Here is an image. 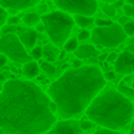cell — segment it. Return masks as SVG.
Masks as SVG:
<instances>
[{
    "label": "cell",
    "mask_w": 134,
    "mask_h": 134,
    "mask_svg": "<svg viewBox=\"0 0 134 134\" xmlns=\"http://www.w3.org/2000/svg\"><path fill=\"white\" fill-rule=\"evenodd\" d=\"M49 104V95L33 82L6 81L0 98L2 134H46L58 122Z\"/></svg>",
    "instance_id": "1"
},
{
    "label": "cell",
    "mask_w": 134,
    "mask_h": 134,
    "mask_svg": "<svg viewBox=\"0 0 134 134\" xmlns=\"http://www.w3.org/2000/svg\"><path fill=\"white\" fill-rule=\"evenodd\" d=\"M105 84L107 79L98 66L84 65L62 74L49 85L48 95L58 105V113L62 118L74 120L87 113Z\"/></svg>",
    "instance_id": "2"
},
{
    "label": "cell",
    "mask_w": 134,
    "mask_h": 134,
    "mask_svg": "<svg viewBox=\"0 0 134 134\" xmlns=\"http://www.w3.org/2000/svg\"><path fill=\"white\" fill-rule=\"evenodd\" d=\"M133 115L134 107L130 99L114 90L101 92L87 110L90 121L114 131L125 128L133 122Z\"/></svg>",
    "instance_id": "3"
},
{
    "label": "cell",
    "mask_w": 134,
    "mask_h": 134,
    "mask_svg": "<svg viewBox=\"0 0 134 134\" xmlns=\"http://www.w3.org/2000/svg\"><path fill=\"white\" fill-rule=\"evenodd\" d=\"M42 23L46 27V33L53 45H65L69 41V33L72 32L75 19L65 12H49L42 16Z\"/></svg>",
    "instance_id": "4"
},
{
    "label": "cell",
    "mask_w": 134,
    "mask_h": 134,
    "mask_svg": "<svg viewBox=\"0 0 134 134\" xmlns=\"http://www.w3.org/2000/svg\"><path fill=\"white\" fill-rule=\"evenodd\" d=\"M0 51L2 55H6L16 64H29L32 62V56L27 53L26 48L20 42L18 35H2L0 39Z\"/></svg>",
    "instance_id": "5"
},
{
    "label": "cell",
    "mask_w": 134,
    "mask_h": 134,
    "mask_svg": "<svg viewBox=\"0 0 134 134\" xmlns=\"http://www.w3.org/2000/svg\"><path fill=\"white\" fill-rule=\"evenodd\" d=\"M91 38H92L94 43L98 45V46L115 48L118 45H121L128 36L125 35L121 25L114 23L113 26H108V27H95L92 30Z\"/></svg>",
    "instance_id": "6"
},
{
    "label": "cell",
    "mask_w": 134,
    "mask_h": 134,
    "mask_svg": "<svg viewBox=\"0 0 134 134\" xmlns=\"http://www.w3.org/2000/svg\"><path fill=\"white\" fill-rule=\"evenodd\" d=\"M55 6L61 12L75 16H88L92 18V15L98 10L97 0H56Z\"/></svg>",
    "instance_id": "7"
},
{
    "label": "cell",
    "mask_w": 134,
    "mask_h": 134,
    "mask_svg": "<svg viewBox=\"0 0 134 134\" xmlns=\"http://www.w3.org/2000/svg\"><path fill=\"white\" fill-rule=\"evenodd\" d=\"M46 134H82V128L75 120H62L56 122Z\"/></svg>",
    "instance_id": "8"
},
{
    "label": "cell",
    "mask_w": 134,
    "mask_h": 134,
    "mask_svg": "<svg viewBox=\"0 0 134 134\" xmlns=\"http://www.w3.org/2000/svg\"><path fill=\"white\" fill-rule=\"evenodd\" d=\"M114 69L117 74H122V75H131L134 72V55L128 51L120 53L118 59L115 61Z\"/></svg>",
    "instance_id": "9"
},
{
    "label": "cell",
    "mask_w": 134,
    "mask_h": 134,
    "mask_svg": "<svg viewBox=\"0 0 134 134\" xmlns=\"http://www.w3.org/2000/svg\"><path fill=\"white\" fill-rule=\"evenodd\" d=\"M38 3V0H0V6H3L7 10H13V13H16V10L30 9Z\"/></svg>",
    "instance_id": "10"
},
{
    "label": "cell",
    "mask_w": 134,
    "mask_h": 134,
    "mask_svg": "<svg viewBox=\"0 0 134 134\" xmlns=\"http://www.w3.org/2000/svg\"><path fill=\"white\" fill-rule=\"evenodd\" d=\"M18 36H19V39H20V42L23 43L25 48H27V49H33L35 48L36 39H38V33L35 30H32V29L23 30L20 27V32H19Z\"/></svg>",
    "instance_id": "11"
},
{
    "label": "cell",
    "mask_w": 134,
    "mask_h": 134,
    "mask_svg": "<svg viewBox=\"0 0 134 134\" xmlns=\"http://www.w3.org/2000/svg\"><path fill=\"white\" fill-rule=\"evenodd\" d=\"M98 55V51L92 46V45H79V48L76 49L75 52V56L78 59H91L92 56H97Z\"/></svg>",
    "instance_id": "12"
},
{
    "label": "cell",
    "mask_w": 134,
    "mask_h": 134,
    "mask_svg": "<svg viewBox=\"0 0 134 134\" xmlns=\"http://www.w3.org/2000/svg\"><path fill=\"white\" fill-rule=\"evenodd\" d=\"M39 69H41V66H39L35 61H32V62H29V64L23 65V74L27 76V78H35V76H38Z\"/></svg>",
    "instance_id": "13"
},
{
    "label": "cell",
    "mask_w": 134,
    "mask_h": 134,
    "mask_svg": "<svg viewBox=\"0 0 134 134\" xmlns=\"http://www.w3.org/2000/svg\"><path fill=\"white\" fill-rule=\"evenodd\" d=\"M41 20H42L41 15L36 13V12H29V13H26V15L23 16V22H25V25H27V26H38Z\"/></svg>",
    "instance_id": "14"
},
{
    "label": "cell",
    "mask_w": 134,
    "mask_h": 134,
    "mask_svg": "<svg viewBox=\"0 0 134 134\" xmlns=\"http://www.w3.org/2000/svg\"><path fill=\"white\" fill-rule=\"evenodd\" d=\"M125 3H122V2H115V3H111V4H104V13L108 16H114L117 13V10L120 9V7H124Z\"/></svg>",
    "instance_id": "15"
},
{
    "label": "cell",
    "mask_w": 134,
    "mask_h": 134,
    "mask_svg": "<svg viewBox=\"0 0 134 134\" xmlns=\"http://www.w3.org/2000/svg\"><path fill=\"white\" fill-rule=\"evenodd\" d=\"M75 23L82 29H87L95 22L92 20V18H88V16H75Z\"/></svg>",
    "instance_id": "16"
},
{
    "label": "cell",
    "mask_w": 134,
    "mask_h": 134,
    "mask_svg": "<svg viewBox=\"0 0 134 134\" xmlns=\"http://www.w3.org/2000/svg\"><path fill=\"white\" fill-rule=\"evenodd\" d=\"M41 68L45 71V74L49 76H52V78H55L56 75H58V69H56L55 66H53L51 62H43V64L41 65Z\"/></svg>",
    "instance_id": "17"
},
{
    "label": "cell",
    "mask_w": 134,
    "mask_h": 134,
    "mask_svg": "<svg viewBox=\"0 0 134 134\" xmlns=\"http://www.w3.org/2000/svg\"><path fill=\"white\" fill-rule=\"evenodd\" d=\"M64 48H65V51H66V52H76V49L79 48L78 38H71L69 41L64 45Z\"/></svg>",
    "instance_id": "18"
},
{
    "label": "cell",
    "mask_w": 134,
    "mask_h": 134,
    "mask_svg": "<svg viewBox=\"0 0 134 134\" xmlns=\"http://www.w3.org/2000/svg\"><path fill=\"white\" fill-rule=\"evenodd\" d=\"M118 92H121L122 95L127 97V98H133L134 97V88H130V87H127V85L121 84L118 87Z\"/></svg>",
    "instance_id": "19"
},
{
    "label": "cell",
    "mask_w": 134,
    "mask_h": 134,
    "mask_svg": "<svg viewBox=\"0 0 134 134\" xmlns=\"http://www.w3.org/2000/svg\"><path fill=\"white\" fill-rule=\"evenodd\" d=\"M43 55H45V58H46L48 61H53V59H56L55 49H53L51 45H46V46L43 48Z\"/></svg>",
    "instance_id": "20"
},
{
    "label": "cell",
    "mask_w": 134,
    "mask_h": 134,
    "mask_svg": "<svg viewBox=\"0 0 134 134\" xmlns=\"http://www.w3.org/2000/svg\"><path fill=\"white\" fill-rule=\"evenodd\" d=\"M7 20H9V15H7V9H4L3 6H0V26L3 29L7 25Z\"/></svg>",
    "instance_id": "21"
},
{
    "label": "cell",
    "mask_w": 134,
    "mask_h": 134,
    "mask_svg": "<svg viewBox=\"0 0 134 134\" xmlns=\"http://www.w3.org/2000/svg\"><path fill=\"white\" fill-rule=\"evenodd\" d=\"M95 25H97V27H108V26H113L114 23L110 20V19L99 18V19H97V20H95Z\"/></svg>",
    "instance_id": "22"
},
{
    "label": "cell",
    "mask_w": 134,
    "mask_h": 134,
    "mask_svg": "<svg viewBox=\"0 0 134 134\" xmlns=\"http://www.w3.org/2000/svg\"><path fill=\"white\" fill-rule=\"evenodd\" d=\"M122 29H124V32L127 36H134V19H131Z\"/></svg>",
    "instance_id": "23"
},
{
    "label": "cell",
    "mask_w": 134,
    "mask_h": 134,
    "mask_svg": "<svg viewBox=\"0 0 134 134\" xmlns=\"http://www.w3.org/2000/svg\"><path fill=\"white\" fill-rule=\"evenodd\" d=\"M122 12H124V16H127V18H133V19H134V6H131V4L125 3L124 7H122Z\"/></svg>",
    "instance_id": "24"
},
{
    "label": "cell",
    "mask_w": 134,
    "mask_h": 134,
    "mask_svg": "<svg viewBox=\"0 0 134 134\" xmlns=\"http://www.w3.org/2000/svg\"><path fill=\"white\" fill-rule=\"evenodd\" d=\"M42 55H43V48H41V46H35L32 49V52H30V56L35 58V59L42 58Z\"/></svg>",
    "instance_id": "25"
},
{
    "label": "cell",
    "mask_w": 134,
    "mask_h": 134,
    "mask_svg": "<svg viewBox=\"0 0 134 134\" xmlns=\"http://www.w3.org/2000/svg\"><path fill=\"white\" fill-rule=\"evenodd\" d=\"M91 35H92V33H90L87 29H81L78 33V41H87V39L91 38Z\"/></svg>",
    "instance_id": "26"
},
{
    "label": "cell",
    "mask_w": 134,
    "mask_h": 134,
    "mask_svg": "<svg viewBox=\"0 0 134 134\" xmlns=\"http://www.w3.org/2000/svg\"><path fill=\"white\" fill-rule=\"evenodd\" d=\"M94 134H124V133L114 131V130H108V128H101V130H97Z\"/></svg>",
    "instance_id": "27"
},
{
    "label": "cell",
    "mask_w": 134,
    "mask_h": 134,
    "mask_svg": "<svg viewBox=\"0 0 134 134\" xmlns=\"http://www.w3.org/2000/svg\"><path fill=\"white\" fill-rule=\"evenodd\" d=\"M79 125H81V128H82V130H85V131H87V130H91V128L94 127V122L88 120V121H81V122H79Z\"/></svg>",
    "instance_id": "28"
},
{
    "label": "cell",
    "mask_w": 134,
    "mask_h": 134,
    "mask_svg": "<svg viewBox=\"0 0 134 134\" xmlns=\"http://www.w3.org/2000/svg\"><path fill=\"white\" fill-rule=\"evenodd\" d=\"M19 23H20V19L18 16H10L9 20H7V25H10V26H18Z\"/></svg>",
    "instance_id": "29"
},
{
    "label": "cell",
    "mask_w": 134,
    "mask_h": 134,
    "mask_svg": "<svg viewBox=\"0 0 134 134\" xmlns=\"http://www.w3.org/2000/svg\"><path fill=\"white\" fill-rule=\"evenodd\" d=\"M104 76H105L107 81H113V79H115V72H114V71H107V72L104 74Z\"/></svg>",
    "instance_id": "30"
},
{
    "label": "cell",
    "mask_w": 134,
    "mask_h": 134,
    "mask_svg": "<svg viewBox=\"0 0 134 134\" xmlns=\"http://www.w3.org/2000/svg\"><path fill=\"white\" fill-rule=\"evenodd\" d=\"M128 22H130V18H127V16H121V18L118 19V23H121V25H122V27H124L125 25L128 23Z\"/></svg>",
    "instance_id": "31"
},
{
    "label": "cell",
    "mask_w": 134,
    "mask_h": 134,
    "mask_svg": "<svg viewBox=\"0 0 134 134\" xmlns=\"http://www.w3.org/2000/svg\"><path fill=\"white\" fill-rule=\"evenodd\" d=\"M7 59H9V58H7L6 55H0V66H2V68H4V66H6Z\"/></svg>",
    "instance_id": "32"
},
{
    "label": "cell",
    "mask_w": 134,
    "mask_h": 134,
    "mask_svg": "<svg viewBox=\"0 0 134 134\" xmlns=\"http://www.w3.org/2000/svg\"><path fill=\"white\" fill-rule=\"evenodd\" d=\"M72 65H74V69H78V68H82V66H84V65L81 64V59H75Z\"/></svg>",
    "instance_id": "33"
},
{
    "label": "cell",
    "mask_w": 134,
    "mask_h": 134,
    "mask_svg": "<svg viewBox=\"0 0 134 134\" xmlns=\"http://www.w3.org/2000/svg\"><path fill=\"white\" fill-rule=\"evenodd\" d=\"M49 107H51V111H52L53 114H56V113H58V105H56V104H55V102H53V101H51Z\"/></svg>",
    "instance_id": "34"
},
{
    "label": "cell",
    "mask_w": 134,
    "mask_h": 134,
    "mask_svg": "<svg viewBox=\"0 0 134 134\" xmlns=\"http://www.w3.org/2000/svg\"><path fill=\"white\" fill-rule=\"evenodd\" d=\"M107 59H108V61H110V62H115L117 59H118V55H115V53H110Z\"/></svg>",
    "instance_id": "35"
},
{
    "label": "cell",
    "mask_w": 134,
    "mask_h": 134,
    "mask_svg": "<svg viewBox=\"0 0 134 134\" xmlns=\"http://www.w3.org/2000/svg\"><path fill=\"white\" fill-rule=\"evenodd\" d=\"M36 30H38V32H46V27H45L43 23H39L38 26H36Z\"/></svg>",
    "instance_id": "36"
},
{
    "label": "cell",
    "mask_w": 134,
    "mask_h": 134,
    "mask_svg": "<svg viewBox=\"0 0 134 134\" xmlns=\"http://www.w3.org/2000/svg\"><path fill=\"white\" fill-rule=\"evenodd\" d=\"M127 51H128V52H131V53L134 55V45H130V46L127 48Z\"/></svg>",
    "instance_id": "37"
},
{
    "label": "cell",
    "mask_w": 134,
    "mask_h": 134,
    "mask_svg": "<svg viewBox=\"0 0 134 134\" xmlns=\"http://www.w3.org/2000/svg\"><path fill=\"white\" fill-rule=\"evenodd\" d=\"M130 134H134V120L131 122V127H130Z\"/></svg>",
    "instance_id": "38"
},
{
    "label": "cell",
    "mask_w": 134,
    "mask_h": 134,
    "mask_svg": "<svg viewBox=\"0 0 134 134\" xmlns=\"http://www.w3.org/2000/svg\"><path fill=\"white\" fill-rule=\"evenodd\" d=\"M131 45H134V36H133V39H131Z\"/></svg>",
    "instance_id": "39"
},
{
    "label": "cell",
    "mask_w": 134,
    "mask_h": 134,
    "mask_svg": "<svg viewBox=\"0 0 134 134\" xmlns=\"http://www.w3.org/2000/svg\"><path fill=\"white\" fill-rule=\"evenodd\" d=\"M133 88H134V78H133Z\"/></svg>",
    "instance_id": "40"
}]
</instances>
